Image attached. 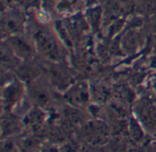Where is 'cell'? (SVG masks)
Masks as SVG:
<instances>
[{
	"label": "cell",
	"mask_w": 156,
	"mask_h": 152,
	"mask_svg": "<svg viewBox=\"0 0 156 152\" xmlns=\"http://www.w3.org/2000/svg\"><path fill=\"white\" fill-rule=\"evenodd\" d=\"M37 39L39 48L46 55L52 59H56L58 57V50L55 46V43L46 33H38L37 36Z\"/></svg>",
	"instance_id": "cell-1"
},
{
	"label": "cell",
	"mask_w": 156,
	"mask_h": 152,
	"mask_svg": "<svg viewBox=\"0 0 156 152\" xmlns=\"http://www.w3.org/2000/svg\"><path fill=\"white\" fill-rule=\"evenodd\" d=\"M15 44H16V46L19 49V50L23 51V53H28V52H30V49L27 46V44H26L23 40L16 39Z\"/></svg>",
	"instance_id": "cell-2"
}]
</instances>
